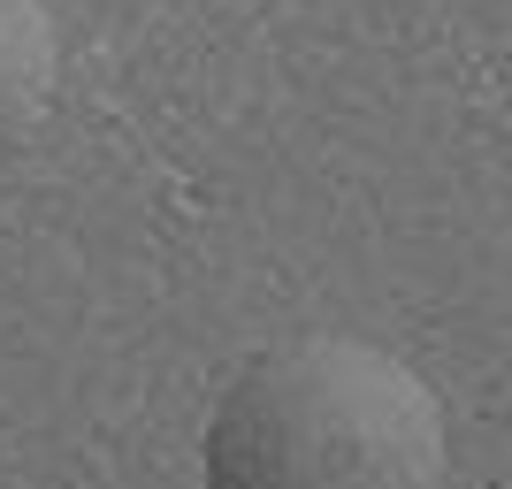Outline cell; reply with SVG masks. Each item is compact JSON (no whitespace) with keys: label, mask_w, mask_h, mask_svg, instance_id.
Returning <instances> with one entry per match:
<instances>
[{"label":"cell","mask_w":512,"mask_h":489,"mask_svg":"<svg viewBox=\"0 0 512 489\" xmlns=\"http://www.w3.org/2000/svg\"><path fill=\"white\" fill-rule=\"evenodd\" d=\"M54 85H62V39L46 0H0V169L54 115Z\"/></svg>","instance_id":"obj_2"},{"label":"cell","mask_w":512,"mask_h":489,"mask_svg":"<svg viewBox=\"0 0 512 489\" xmlns=\"http://www.w3.org/2000/svg\"><path fill=\"white\" fill-rule=\"evenodd\" d=\"M444 474L436 390L360 337L268 344L207 413V489H444Z\"/></svg>","instance_id":"obj_1"}]
</instances>
